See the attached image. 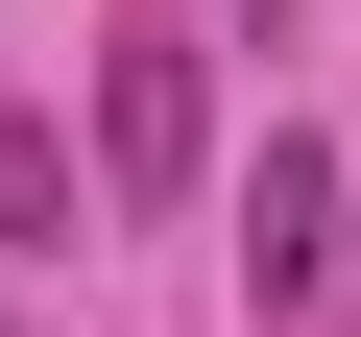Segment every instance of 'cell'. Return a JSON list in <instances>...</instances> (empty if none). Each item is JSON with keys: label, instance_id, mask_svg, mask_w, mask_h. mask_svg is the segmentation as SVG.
<instances>
[{"label": "cell", "instance_id": "cell-3", "mask_svg": "<svg viewBox=\"0 0 361 337\" xmlns=\"http://www.w3.org/2000/svg\"><path fill=\"white\" fill-rule=\"evenodd\" d=\"M97 217V168H73V121L49 97H0V241H73Z\"/></svg>", "mask_w": 361, "mask_h": 337}, {"label": "cell", "instance_id": "cell-2", "mask_svg": "<svg viewBox=\"0 0 361 337\" xmlns=\"http://www.w3.org/2000/svg\"><path fill=\"white\" fill-rule=\"evenodd\" d=\"M241 289H265V313H313V289H337V145H313V121L241 168Z\"/></svg>", "mask_w": 361, "mask_h": 337}, {"label": "cell", "instance_id": "cell-1", "mask_svg": "<svg viewBox=\"0 0 361 337\" xmlns=\"http://www.w3.org/2000/svg\"><path fill=\"white\" fill-rule=\"evenodd\" d=\"M193 145H217L193 49H169V25H121V49H97V193H193Z\"/></svg>", "mask_w": 361, "mask_h": 337}]
</instances>
